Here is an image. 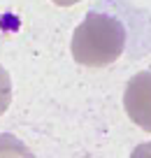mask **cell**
Listing matches in <instances>:
<instances>
[{"instance_id":"1","label":"cell","mask_w":151,"mask_h":158,"mask_svg":"<svg viewBox=\"0 0 151 158\" xmlns=\"http://www.w3.org/2000/svg\"><path fill=\"white\" fill-rule=\"evenodd\" d=\"M126 26L112 14L88 12L86 19L74 28L70 51L79 65L107 68L121 58L126 49Z\"/></svg>"},{"instance_id":"2","label":"cell","mask_w":151,"mask_h":158,"mask_svg":"<svg viewBox=\"0 0 151 158\" xmlns=\"http://www.w3.org/2000/svg\"><path fill=\"white\" fill-rule=\"evenodd\" d=\"M123 109L135 126L151 133V70L137 72L128 79L123 91Z\"/></svg>"},{"instance_id":"3","label":"cell","mask_w":151,"mask_h":158,"mask_svg":"<svg viewBox=\"0 0 151 158\" xmlns=\"http://www.w3.org/2000/svg\"><path fill=\"white\" fill-rule=\"evenodd\" d=\"M0 158H35V153L16 135L0 133Z\"/></svg>"},{"instance_id":"4","label":"cell","mask_w":151,"mask_h":158,"mask_svg":"<svg viewBox=\"0 0 151 158\" xmlns=\"http://www.w3.org/2000/svg\"><path fill=\"white\" fill-rule=\"evenodd\" d=\"M10 102H12V79H10V72L0 65V116L7 112Z\"/></svg>"},{"instance_id":"5","label":"cell","mask_w":151,"mask_h":158,"mask_svg":"<svg viewBox=\"0 0 151 158\" xmlns=\"http://www.w3.org/2000/svg\"><path fill=\"white\" fill-rule=\"evenodd\" d=\"M130 158H151V142H142L132 149Z\"/></svg>"},{"instance_id":"6","label":"cell","mask_w":151,"mask_h":158,"mask_svg":"<svg viewBox=\"0 0 151 158\" xmlns=\"http://www.w3.org/2000/svg\"><path fill=\"white\" fill-rule=\"evenodd\" d=\"M51 2H56L58 7H70V5H77V2H82V0H51Z\"/></svg>"},{"instance_id":"7","label":"cell","mask_w":151,"mask_h":158,"mask_svg":"<svg viewBox=\"0 0 151 158\" xmlns=\"http://www.w3.org/2000/svg\"><path fill=\"white\" fill-rule=\"evenodd\" d=\"M82 158H91V156H82Z\"/></svg>"}]
</instances>
